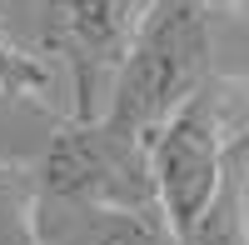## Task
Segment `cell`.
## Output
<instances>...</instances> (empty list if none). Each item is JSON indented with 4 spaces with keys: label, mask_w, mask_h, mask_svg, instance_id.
Returning a JSON list of instances; mask_svg holds the SVG:
<instances>
[{
    "label": "cell",
    "mask_w": 249,
    "mask_h": 245,
    "mask_svg": "<svg viewBox=\"0 0 249 245\" xmlns=\"http://www.w3.org/2000/svg\"><path fill=\"white\" fill-rule=\"evenodd\" d=\"M244 85H249V75H244Z\"/></svg>",
    "instance_id": "cell-11"
},
{
    "label": "cell",
    "mask_w": 249,
    "mask_h": 245,
    "mask_svg": "<svg viewBox=\"0 0 249 245\" xmlns=\"http://www.w3.org/2000/svg\"><path fill=\"white\" fill-rule=\"evenodd\" d=\"M50 65L40 50H25L15 45V40H5V30H0V95H30V100H45L50 95Z\"/></svg>",
    "instance_id": "cell-9"
},
{
    "label": "cell",
    "mask_w": 249,
    "mask_h": 245,
    "mask_svg": "<svg viewBox=\"0 0 249 245\" xmlns=\"http://www.w3.org/2000/svg\"><path fill=\"white\" fill-rule=\"evenodd\" d=\"M40 5H45V0H40Z\"/></svg>",
    "instance_id": "cell-12"
},
{
    "label": "cell",
    "mask_w": 249,
    "mask_h": 245,
    "mask_svg": "<svg viewBox=\"0 0 249 245\" xmlns=\"http://www.w3.org/2000/svg\"><path fill=\"white\" fill-rule=\"evenodd\" d=\"M239 135H230V110H224L219 80L199 85L184 105L164 120L150 140V170H155V195L160 215L175 230V240L190 235V225L214 200L224 170L234 160Z\"/></svg>",
    "instance_id": "cell-3"
},
{
    "label": "cell",
    "mask_w": 249,
    "mask_h": 245,
    "mask_svg": "<svg viewBox=\"0 0 249 245\" xmlns=\"http://www.w3.org/2000/svg\"><path fill=\"white\" fill-rule=\"evenodd\" d=\"M40 245H179L164 215L135 210H75L40 200Z\"/></svg>",
    "instance_id": "cell-5"
},
{
    "label": "cell",
    "mask_w": 249,
    "mask_h": 245,
    "mask_svg": "<svg viewBox=\"0 0 249 245\" xmlns=\"http://www.w3.org/2000/svg\"><path fill=\"white\" fill-rule=\"evenodd\" d=\"M35 190L45 205L75 210H160L155 170H150V140L100 120H60L55 135L35 160Z\"/></svg>",
    "instance_id": "cell-2"
},
{
    "label": "cell",
    "mask_w": 249,
    "mask_h": 245,
    "mask_svg": "<svg viewBox=\"0 0 249 245\" xmlns=\"http://www.w3.org/2000/svg\"><path fill=\"white\" fill-rule=\"evenodd\" d=\"M45 50L70 65V120H100L150 0H45Z\"/></svg>",
    "instance_id": "cell-4"
},
{
    "label": "cell",
    "mask_w": 249,
    "mask_h": 245,
    "mask_svg": "<svg viewBox=\"0 0 249 245\" xmlns=\"http://www.w3.org/2000/svg\"><path fill=\"white\" fill-rule=\"evenodd\" d=\"M199 5H204V10H210V15H214V10H239V5H244V0H199Z\"/></svg>",
    "instance_id": "cell-10"
},
{
    "label": "cell",
    "mask_w": 249,
    "mask_h": 245,
    "mask_svg": "<svg viewBox=\"0 0 249 245\" xmlns=\"http://www.w3.org/2000/svg\"><path fill=\"white\" fill-rule=\"evenodd\" d=\"M210 80V10L199 0H150L115 70L105 120L155 140V130Z\"/></svg>",
    "instance_id": "cell-1"
},
{
    "label": "cell",
    "mask_w": 249,
    "mask_h": 245,
    "mask_svg": "<svg viewBox=\"0 0 249 245\" xmlns=\"http://www.w3.org/2000/svg\"><path fill=\"white\" fill-rule=\"evenodd\" d=\"M244 185H249V125L239 130L234 160L224 170L214 200L204 205V215L190 225L179 245H249V205H244Z\"/></svg>",
    "instance_id": "cell-6"
},
{
    "label": "cell",
    "mask_w": 249,
    "mask_h": 245,
    "mask_svg": "<svg viewBox=\"0 0 249 245\" xmlns=\"http://www.w3.org/2000/svg\"><path fill=\"white\" fill-rule=\"evenodd\" d=\"M65 115H55L45 100H30V95H0V160L5 165H30L40 150H45V140L55 135V125Z\"/></svg>",
    "instance_id": "cell-7"
},
{
    "label": "cell",
    "mask_w": 249,
    "mask_h": 245,
    "mask_svg": "<svg viewBox=\"0 0 249 245\" xmlns=\"http://www.w3.org/2000/svg\"><path fill=\"white\" fill-rule=\"evenodd\" d=\"M40 190L30 165L0 160V245H40Z\"/></svg>",
    "instance_id": "cell-8"
}]
</instances>
